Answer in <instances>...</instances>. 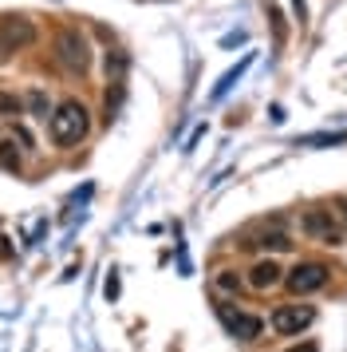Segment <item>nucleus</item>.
I'll return each mask as SVG.
<instances>
[{
	"label": "nucleus",
	"instance_id": "9b49d317",
	"mask_svg": "<svg viewBox=\"0 0 347 352\" xmlns=\"http://www.w3.org/2000/svg\"><path fill=\"white\" fill-rule=\"evenodd\" d=\"M252 245H265V250H288V245H292V241L284 238L280 230H272V234H261V238L252 241Z\"/></svg>",
	"mask_w": 347,
	"mask_h": 352
},
{
	"label": "nucleus",
	"instance_id": "39448f33",
	"mask_svg": "<svg viewBox=\"0 0 347 352\" xmlns=\"http://www.w3.org/2000/svg\"><path fill=\"white\" fill-rule=\"evenodd\" d=\"M328 285V270L320 265V261H304L296 270L288 273V289L292 293H315V289Z\"/></svg>",
	"mask_w": 347,
	"mask_h": 352
},
{
	"label": "nucleus",
	"instance_id": "4468645a",
	"mask_svg": "<svg viewBox=\"0 0 347 352\" xmlns=\"http://www.w3.org/2000/svg\"><path fill=\"white\" fill-rule=\"evenodd\" d=\"M245 67H249V60H245V64H241V67H233V72H225V80L217 83V91H213V96H225V91H229V87H233V83H237V76H241Z\"/></svg>",
	"mask_w": 347,
	"mask_h": 352
},
{
	"label": "nucleus",
	"instance_id": "6e6552de",
	"mask_svg": "<svg viewBox=\"0 0 347 352\" xmlns=\"http://www.w3.org/2000/svg\"><path fill=\"white\" fill-rule=\"evenodd\" d=\"M276 281H280V265H276V261H256V265L249 270V285L252 289H272Z\"/></svg>",
	"mask_w": 347,
	"mask_h": 352
},
{
	"label": "nucleus",
	"instance_id": "6ab92c4d",
	"mask_svg": "<svg viewBox=\"0 0 347 352\" xmlns=\"http://www.w3.org/2000/svg\"><path fill=\"white\" fill-rule=\"evenodd\" d=\"M292 352H315V344H300V349H292Z\"/></svg>",
	"mask_w": 347,
	"mask_h": 352
},
{
	"label": "nucleus",
	"instance_id": "dca6fc26",
	"mask_svg": "<svg viewBox=\"0 0 347 352\" xmlns=\"http://www.w3.org/2000/svg\"><path fill=\"white\" fill-rule=\"evenodd\" d=\"M217 285H221V289H229V293H233V289H241V277H237V273H229V270H225V273H221V277H217Z\"/></svg>",
	"mask_w": 347,
	"mask_h": 352
},
{
	"label": "nucleus",
	"instance_id": "9d476101",
	"mask_svg": "<svg viewBox=\"0 0 347 352\" xmlns=\"http://www.w3.org/2000/svg\"><path fill=\"white\" fill-rule=\"evenodd\" d=\"M20 111H24V99H16L12 91H0V115H8V119H16Z\"/></svg>",
	"mask_w": 347,
	"mask_h": 352
},
{
	"label": "nucleus",
	"instance_id": "423d86ee",
	"mask_svg": "<svg viewBox=\"0 0 347 352\" xmlns=\"http://www.w3.org/2000/svg\"><path fill=\"white\" fill-rule=\"evenodd\" d=\"M312 320H315V313L308 309V305H280V309L272 313V329L288 336V333H300V329H308Z\"/></svg>",
	"mask_w": 347,
	"mask_h": 352
},
{
	"label": "nucleus",
	"instance_id": "0eeeda50",
	"mask_svg": "<svg viewBox=\"0 0 347 352\" xmlns=\"http://www.w3.org/2000/svg\"><path fill=\"white\" fill-rule=\"evenodd\" d=\"M221 317H225V324H229V333H233L237 340H256V336H261V329H265V320H261V317H249V313L221 309Z\"/></svg>",
	"mask_w": 347,
	"mask_h": 352
},
{
	"label": "nucleus",
	"instance_id": "f03ea898",
	"mask_svg": "<svg viewBox=\"0 0 347 352\" xmlns=\"http://www.w3.org/2000/svg\"><path fill=\"white\" fill-rule=\"evenodd\" d=\"M36 40V24L24 16H0V60H8L12 52L28 48Z\"/></svg>",
	"mask_w": 347,
	"mask_h": 352
},
{
	"label": "nucleus",
	"instance_id": "2eb2a0df",
	"mask_svg": "<svg viewBox=\"0 0 347 352\" xmlns=\"http://www.w3.org/2000/svg\"><path fill=\"white\" fill-rule=\"evenodd\" d=\"M268 16H272V24H276V44H280L284 40V20H280V8H276L272 0H268Z\"/></svg>",
	"mask_w": 347,
	"mask_h": 352
},
{
	"label": "nucleus",
	"instance_id": "f257e3e1",
	"mask_svg": "<svg viewBox=\"0 0 347 352\" xmlns=\"http://www.w3.org/2000/svg\"><path fill=\"white\" fill-rule=\"evenodd\" d=\"M87 127H91L87 107L75 103V99H63L60 107L51 111V119H47V131H51V143L56 146H75L87 135Z\"/></svg>",
	"mask_w": 347,
	"mask_h": 352
},
{
	"label": "nucleus",
	"instance_id": "f8f14e48",
	"mask_svg": "<svg viewBox=\"0 0 347 352\" xmlns=\"http://www.w3.org/2000/svg\"><path fill=\"white\" fill-rule=\"evenodd\" d=\"M123 72H126V56H123V52L107 56V76H110V83H123Z\"/></svg>",
	"mask_w": 347,
	"mask_h": 352
},
{
	"label": "nucleus",
	"instance_id": "a211bd4d",
	"mask_svg": "<svg viewBox=\"0 0 347 352\" xmlns=\"http://www.w3.org/2000/svg\"><path fill=\"white\" fill-rule=\"evenodd\" d=\"M339 218H344V230H347V198H339Z\"/></svg>",
	"mask_w": 347,
	"mask_h": 352
},
{
	"label": "nucleus",
	"instance_id": "f3484780",
	"mask_svg": "<svg viewBox=\"0 0 347 352\" xmlns=\"http://www.w3.org/2000/svg\"><path fill=\"white\" fill-rule=\"evenodd\" d=\"M107 297H119V277H107Z\"/></svg>",
	"mask_w": 347,
	"mask_h": 352
},
{
	"label": "nucleus",
	"instance_id": "7ed1b4c3",
	"mask_svg": "<svg viewBox=\"0 0 347 352\" xmlns=\"http://www.w3.org/2000/svg\"><path fill=\"white\" fill-rule=\"evenodd\" d=\"M300 226H304L308 238L324 241V245H339V241H344V226H335V218H331L328 210H308Z\"/></svg>",
	"mask_w": 347,
	"mask_h": 352
},
{
	"label": "nucleus",
	"instance_id": "1a4fd4ad",
	"mask_svg": "<svg viewBox=\"0 0 347 352\" xmlns=\"http://www.w3.org/2000/svg\"><path fill=\"white\" fill-rule=\"evenodd\" d=\"M24 107H28L32 115H40V119H47V115H51V99H47V91H40V87H32L28 96H24Z\"/></svg>",
	"mask_w": 347,
	"mask_h": 352
},
{
	"label": "nucleus",
	"instance_id": "20e7f679",
	"mask_svg": "<svg viewBox=\"0 0 347 352\" xmlns=\"http://www.w3.org/2000/svg\"><path fill=\"white\" fill-rule=\"evenodd\" d=\"M56 48H60V60L71 67V72H87V67H91V48H87V40H83L75 28H67Z\"/></svg>",
	"mask_w": 347,
	"mask_h": 352
},
{
	"label": "nucleus",
	"instance_id": "ddd939ff",
	"mask_svg": "<svg viewBox=\"0 0 347 352\" xmlns=\"http://www.w3.org/2000/svg\"><path fill=\"white\" fill-rule=\"evenodd\" d=\"M0 166H8V170H16V166H20V155H16L12 143H0Z\"/></svg>",
	"mask_w": 347,
	"mask_h": 352
}]
</instances>
